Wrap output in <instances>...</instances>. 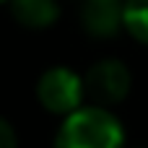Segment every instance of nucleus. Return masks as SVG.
Listing matches in <instances>:
<instances>
[{
    "label": "nucleus",
    "mask_w": 148,
    "mask_h": 148,
    "mask_svg": "<svg viewBox=\"0 0 148 148\" xmlns=\"http://www.w3.org/2000/svg\"><path fill=\"white\" fill-rule=\"evenodd\" d=\"M122 122L104 107H78L70 112L55 138V148H122Z\"/></svg>",
    "instance_id": "1"
},
{
    "label": "nucleus",
    "mask_w": 148,
    "mask_h": 148,
    "mask_svg": "<svg viewBox=\"0 0 148 148\" xmlns=\"http://www.w3.org/2000/svg\"><path fill=\"white\" fill-rule=\"evenodd\" d=\"M36 96L39 104L52 112V114H62L68 117L70 112H75L86 96V83L78 73H73L70 68H49L39 83H36Z\"/></svg>",
    "instance_id": "2"
},
{
    "label": "nucleus",
    "mask_w": 148,
    "mask_h": 148,
    "mask_svg": "<svg viewBox=\"0 0 148 148\" xmlns=\"http://www.w3.org/2000/svg\"><path fill=\"white\" fill-rule=\"evenodd\" d=\"M83 83H86V94L99 107H107V104H120L130 94L133 78H130V70L122 60L109 57V60H101V62L91 65Z\"/></svg>",
    "instance_id": "3"
},
{
    "label": "nucleus",
    "mask_w": 148,
    "mask_h": 148,
    "mask_svg": "<svg viewBox=\"0 0 148 148\" xmlns=\"http://www.w3.org/2000/svg\"><path fill=\"white\" fill-rule=\"evenodd\" d=\"M125 0H83L81 26L94 39H112L122 29Z\"/></svg>",
    "instance_id": "4"
},
{
    "label": "nucleus",
    "mask_w": 148,
    "mask_h": 148,
    "mask_svg": "<svg viewBox=\"0 0 148 148\" xmlns=\"http://www.w3.org/2000/svg\"><path fill=\"white\" fill-rule=\"evenodd\" d=\"M10 10L26 29H47L60 18L57 0H10Z\"/></svg>",
    "instance_id": "5"
},
{
    "label": "nucleus",
    "mask_w": 148,
    "mask_h": 148,
    "mask_svg": "<svg viewBox=\"0 0 148 148\" xmlns=\"http://www.w3.org/2000/svg\"><path fill=\"white\" fill-rule=\"evenodd\" d=\"M122 29L140 44H148V0H125Z\"/></svg>",
    "instance_id": "6"
},
{
    "label": "nucleus",
    "mask_w": 148,
    "mask_h": 148,
    "mask_svg": "<svg viewBox=\"0 0 148 148\" xmlns=\"http://www.w3.org/2000/svg\"><path fill=\"white\" fill-rule=\"evenodd\" d=\"M0 148H18V140H16V130L10 127L8 120L0 117Z\"/></svg>",
    "instance_id": "7"
},
{
    "label": "nucleus",
    "mask_w": 148,
    "mask_h": 148,
    "mask_svg": "<svg viewBox=\"0 0 148 148\" xmlns=\"http://www.w3.org/2000/svg\"><path fill=\"white\" fill-rule=\"evenodd\" d=\"M0 3H10V0H0Z\"/></svg>",
    "instance_id": "8"
}]
</instances>
